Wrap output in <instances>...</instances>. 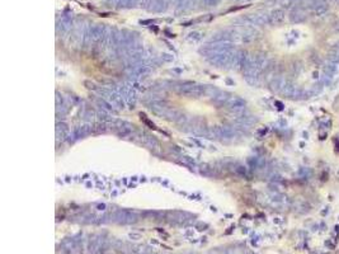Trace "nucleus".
Here are the masks:
<instances>
[{
  "label": "nucleus",
  "instance_id": "f257e3e1",
  "mask_svg": "<svg viewBox=\"0 0 339 254\" xmlns=\"http://www.w3.org/2000/svg\"><path fill=\"white\" fill-rule=\"evenodd\" d=\"M309 8L316 17H323L329 11V3L328 0H310Z\"/></svg>",
  "mask_w": 339,
  "mask_h": 254
},
{
  "label": "nucleus",
  "instance_id": "f03ea898",
  "mask_svg": "<svg viewBox=\"0 0 339 254\" xmlns=\"http://www.w3.org/2000/svg\"><path fill=\"white\" fill-rule=\"evenodd\" d=\"M308 10L302 5H296L293 9L290 11V21L292 23H302L308 19Z\"/></svg>",
  "mask_w": 339,
  "mask_h": 254
},
{
  "label": "nucleus",
  "instance_id": "7ed1b4c3",
  "mask_svg": "<svg viewBox=\"0 0 339 254\" xmlns=\"http://www.w3.org/2000/svg\"><path fill=\"white\" fill-rule=\"evenodd\" d=\"M286 21V13L283 9H274L271 14H269V23L274 24V26H278V24H282Z\"/></svg>",
  "mask_w": 339,
  "mask_h": 254
},
{
  "label": "nucleus",
  "instance_id": "20e7f679",
  "mask_svg": "<svg viewBox=\"0 0 339 254\" xmlns=\"http://www.w3.org/2000/svg\"><path fill=\"white\" fill-rule=\"evenodd\" d=\"M271 87L274 92H283V89L287 87V82H286V78L285 76H276L272 83H271Z\"/></svg>",
  "mask_w": 339,
  "mask_h": 254
},
{
  "label": "nucleus",
  "instance_id": "39448f33",
  "mask_svg": "<svg viewBox=\"0 0 339 254\" xmlns=\"http://www.w3.org/2000/svg\"><path fill=\"white\" fill-rule=\"evenodd\" d=\"M323 70H324V74L330 76V78H333L334 75L338 72V67H337V64H333L330 61H326L324 64V66H323Z\"/></svg>",
  "mask_w": 339,
  "mask_h": 254
},
{
  "label": "nucleus",
  "instance_id": "423d86ee",
  "mask_svg": "<svg viewBox=\"0 0 339 254\" xmlns=\"http://www.w3.org/2000/svg\"><path fill=\"white\" fill-rule=\"evenodd\" d=\"M323 88H324V84H323L321 82H319V83H315L314 85L310 88V90H309V94H310V97H315V95H319L320 93L323 92Z\"/></svg>",
  "mask_w": 339,
  "mask_h": 254
},
{
  "label": "nucleus",
  "instance_id": "0eeeda50",
  "mask_svg": "<svg viewBox=\"0 0 339 254\" xmlns=\"http://www.w3.org/2000/svg\"><path fill=\"white\" fill-rule=\"evenodd\" d=\"M326 60L333 64H339V51H332L326 56Z\"/></svg>",
  "mask_w": 339,
  "mask_h": 254
},
{
  "label": "nucleus",
  "instance_id": "6e6552de",
  "mask_svg": "<svg viewBox=\"0 0 339 254\" xmlns=\"http://www.w3.org/2000/svg\"><path fill=\"white\" fill-rule=\"evenodd\" d=\"M297 0H280V4L283 8H291L292 5H295L296 4Z\"/></svg>",
  "mask_w": 339,
  "mask_h": 254
},
{
  "label": "nucleus",
  "instance_id": "1a4fd4ad",
  "mask_svg": "<svg viewBox=\"0 0 339 254\" xmlns=\"http://www.w3.org/2000/svg\"><path fill=\"white\" fill-rule=\"evenodd\" d=\"M320 82H321L323 84H324V85H326V87H329V85H330V84H332V78H330V76H328V75H325V74H324V75H323V76H321V80H320Z\"/></svg>",
  "mask_w": 339,
  "mask_h": 254
},
{
  "label": "nucleus",
  "instance_id": "9d476101",
  "mask_svg": "<svg viewBox=\"0 0 339 254\" xmlns=\"http://www.w3.org/2000/svg\"><path fill=\"white\" fill-rule=\"evenodd\" d=\"M335 48H337V51H339V42H338L337 45H335Z\"/></svg>",
  "mask_w": 339,
  "mask_h": 254
},
{
  "label": "nucleus",
  "instance_id": "9b49d317",
  "mask_svg": "<svg viewBox=\"0 0 339 254\" xmlns=\"http://www.w3.org/2000/svg\"><path fill=\"white\" fill-rule=\"evenodd\" d=\"M335 1H337V3H338V4H339V0H335Z\"/></svg>",
  "mask_w": 339,
  "mask_h": 254
}]
</instances>
